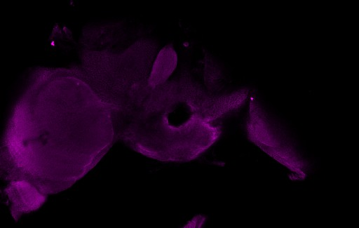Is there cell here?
Wrapping results in <instances>:
<instances>
[{"mask_svg": "<svg viewBox=\"0 0 359 228\" xmlns=\"http://www.w3.org/2000/svg\"><path fill=\"white\" fill-rule=\"evenodd\" d=\"M248 139L293 177L304 180L308 163L285 129L268 112L257 96L251 95L246 121Z\"/></svg>", "mask_w": 359, "mask_h": 228, "instance_id": "3957f363", "label": "cell"}, {"mask_svg": "<svg viewBox=\"0 0 359 228\" xmlns=\"http://www.w3.org/2000/svg\"><path fill=\"white\" fill-rule=\"evenodd\" d=\"M154 56L151 44L142 40L120 52L83 45L77 68L94 91L116 107L132 89L147 83Z\"/></svg>", "mask_w": 359, "mask_h": 228, "instance_id": "7a4b0ae2", "label": "cell"}, {"mask_svg": "<svg viewBox=\"0 0 359 228\" xmlns=\"http://www.w3.org/2000/svg\"><path fill=\"white\" fill-rule=\"evenodd\" d=\"M4 193L9 201L11 215L15 220L23 214L39 209L47 197L46 194L26 180L8 182Z\"/></svg>", "mask_w": 359, "mask_h": 228, "instance_id": "277c9868", "label": "cell"}, {"mask_svg": "<svg viewBox=\"0 0 359 228\" xmlns=\"http://www.w3.org/2000/svg\"><path fill=\"white\" fill-rule=\"evenodd\" d=\"M177 58L171 47H165L158 54L147 79V86L155 88L165 83L175 70Z\"/></svg>", "mask_w": 359, "mask_h": 228, "instance_id": "5b68a950", "label": "cell"}, {"mask_svg": "<svg viewBox=\"0 0 359 228\" xmlns=\"http://www.w3.org/2000/svg\"><path fill=\"white\" fill-rule=\"evenodd\" d=\"M114 111L77 67L34 69L6 124L2 179L28 181L46 195L69 188L116 138Z\"/></svg>", "mask_w": 359, "mask_h": 228, "instance_id": "6da1fadb", "label": "cell"}]
</instances>
